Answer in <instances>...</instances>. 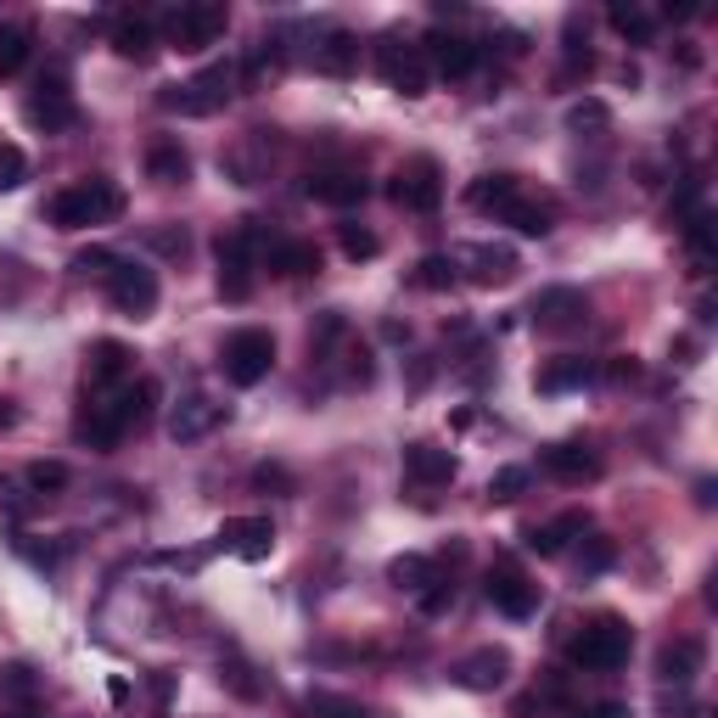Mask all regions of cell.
<instances>
[{
	"label": "cell",
	"instance_id": "cell-45",
	"mask_svg": "<svg viewBox=\"0 0 718 718\" xmlns=\"http://www.w3.org/2000/svg\"><path fill=\"white\" fill-rule=\"evenodd\" d=\"M617 561V545L612 539H584V550H579V572L590 579V572H606Z\"/></svg>",
	"mask_w": 718,
	"mask_h": 718
},
{
	"label": "cell",
	"instance_id": "cell-42",
	"mask_svg": "<svg viewBox=\"0 0 718 718\" xmlns=\"http://www.w3.org/2000/svg\"><path fill=\"white\" fill-rule=\"evenodd\" d=\"M304 713H309V718H365L360 702H349V696H326V691H315V696L304 702Z\"/></svg>",
	"mask_w": 718,
	"mask_h": 718
},
{
	"label": "cell",
	"instance_id": "cell-13",
	"mask_svg": "<svg viewBox=\"0 0 718 718\" xmlns=\"http://www.w3.org/2000/svg\"><path fill=\"white\" fill-rule=\"evenodd\" d=\"M214 545L230 550V556H242V561H264L275 550V522L270 516H230L225 528L214 534Z\"/></svg>",
	"mask_w": 718,
	"mask_h": 718
},
{
	"label": "cell",
	"instance_id": "cell-52",
	"mask_svg": "<svg viewBox=\"0 0 718 718\" xmlns=\"http://www.w3.org/2000/svg\"><path fill=\"white\" fill-rule=\"evenodd\" d=\"M426 381H433V360L421 354V360H410V394H421Z\"/></svg>",
	"mask_w": 718,
	"mask_h": 718
},
{
	"label": "cell",
	"instance_id": "cell-27",
	"mask_svg": "<svg viewBox=\"0 0 718 718\" xmlns=\"http://www.w3.org/2000/svg\"><path fill=\"white\" fill-rule=\"evenodd\" d=\"M680 236H685V253H691V275H707V270L718 264V225H713V208H696V214L680 225Z\"/></svg>",
	"mask_w": 718,
	"mask_h": 718
},
{
	"label": "cell",
	"instance_id": "cell-47",
	"mask_svg": "<svg viewBox=\"0 0 718 718\" xmlns=\"http://www.w3.org/2000/svg\"><path fill=\"white\" fill-rule=\"evenodd\" d=\"M601 381H612V388H624V381H640V360L635 354H612L606 365H595Z\"/></svg>",
	"mask_w": 718,
	"mask_h": 718
},
{
	"label": "cell",
	"instance_id": "cell-11",
	"mask_svg": "<svg viewBox=\"0 0 718 718\" xmlns=\"http://www.w3.org/2000/svg\"><path fill=\"white\" fill-rule=\"evenodd\" d=\"M29 124L34 129H45V135H62V129H73L79 124V102H73V90H68V79L62 73H52V79H39V90L29 95Z\"/></svg>",
	"mask_w": 718,
	"mask_h": 718
},
{
	"label": "cell",
	"instance_id": "cell-33",
	"mask_svg": "<svg viewBox=\"0 0 718 718\" xmlns=\"http://www.w3.org/2000/svg\"><path fill=\"white\" fill-rule=\"evenodd\" d=\"M500 225H511L516 236H550V208L545 203H528V197H516L500 208Z\"/></svg>",
	"mask_w": 718,
	"mask_h": 718
},
{
	"label": "cell",
	"instance_id": "cell-2",
	"mask_svg": "<svg viewBox=\"0 0 718 718\" xmlns=\"http://www.w3.org/2000/svg\"><path fill=\"white\" fill-rule=\"evenodd\" d=\"M259 242H264L259 219H242V225H230V230L219 236V242H214V259H219V298H225V304H248V298H253Z\"/></svg>",
	"mask_w": 718,
	"mask_h": 718
},
{
	"label": "cell",
	"instance_id": "cell-34",
	"mask_svg": "<svg viewBox=\"0 0 718 718\" xmlns=\"http://www.w3.org/2000/svg\"><path fill=\"white\" fill-rule=\"evenodd\" d=\"M606 23H612L617 34H624L629 45H651V34H657L651 12H646V7H635V0H629V7H624V0H617V7L606 12Z\"/></svg>",
	"mask_w": 718,
	"mask_h": 718
},
{
	"label": "cell",
	"instance_id": "cell-41",
	"mask_svg": "<svg viewBox=\"0 0 718 718\" xmlns=\"http://www.w3.org/2000/svg\"><path fill=\"white\" fill-rule=\"evenodd\" d=\"M338 242H343L349 259H376L381 253V236L365 230V225H338Z\"/></svg>",
	"mask_w": 718,
	"mask_h": 718
},
{
	"label": "cell",
	"instance_id": "cell-10",
	"mask_svg": "<svg viewBox=\"0 0 718 718\" xmlns=\"http://www.w3.org/2000/svg\"><path fill=\"white\" fill-rule=\"evenodd\" d=\"M376 68H381V79H388L399 95H426V84H433V68H426L421 45L381 39V45H376Z\"/></svg>",
	"mask_w": 718,
	"mask_h": 718
},
{
	"label": "cell",
	"instance_id": "cell-31",
	"mask_svg": "<svg viewBox=\"0 0 718 718\" xmlns=\"http://www.w3.org/2000/svg\"><path fill=\"white\" fill-rule=\"evenodd\" d=\"M270 275L281 281H304V275H320V248L315 242H270Z\"/></svg>",
	"mask_w": 718,
	"mask_h": 718
},
{
	"label": "cell",
	"instance_id": "cell-53",
	"mask_svg": "<svg viewBox=\"0 0 718 718\" xmlns=\"http://www.w3.org/2000/svg\"><path fill=\"white\" fill-rule=\"evenodd\" d=\"M7 685H12L18 696H29V691H34V674H29V668H7Z\"/></svg>",
	"mask_w": 718,
	"mask_h": 718
},
{
	"label": "cell",
	"instance_id": "cell-54",
	"mask_svg": "<svg viewBox=\"0 0 718 718\" xmlns=\"http://www.w3.org/2000/svg\"><path fill=\"white\" fill-rule=\"evenodd\" d=\"M584 718H629V707H624V702H601V707H590Z\"/></svg>",
	"mask_w": 718,
	"mask_h": 718
},
{
	"label": "cell",
	"instance_id": "cell-1",
	"mask_svg": "<svg viewBox=\"0 0 718 718\" xmlns=\"http://www.w3.org/2000/svg\"><path fill=\"white\" fill-rule=\"evenodd\" d=\"M124 214V185L118 180H79V185H62L52 203H45V219L57 230H90V225H113Z\"/></svg>",
	"mask_w": 718,
	"mask_h": 718
},
{
	"label": "cell",
	"instance_id": "cell-30",
	"mask_svg": "<svg viewBox=\"0 0 718 718\" xmlns=\"http://www.w3.org/2000/svg\"><path fill=\"white\" fill-rule=\"evenodd\" d=\"M516 197H522V180L505 174V169H500V174H477V180L466 185V203H471L477 214H494V219H500V208L516 203Z\"/></svg>",
	"mask_w": 718,
	"mask_h": 718
},
{
	"label": "cell",
	"instance_id": "cell-6",
	"mask_svg": "<svg viewBox=\"0 0 718 718\" xmlns=\"http://www.w3.org/2000/svg\"><path fill=\"white\" fill-rule=\"evenodd\" d=\"M275 365V338L264 326H242V331H230L225 349H219V371L225 381H236V388H253V381H264Z\"/></svg>",
	"mask_w": 718,
	"mask_h": 718
},
{
	"label": "cell",
	"instance_id": "cell-35",
	"mask_svg": "<svg viewBox=\"0 0 718 718\" xmlns=\"http://www.w3.org/2000/svg\"><path fill=\"white\" fill-rule=\"evenodd\" d=\"M433 579H438V567L426 561V556H394V561H388V584H399V590H415V595H421Z\"/></svg>",
	"mask_w": 718,
	"mask_h": 718
},
{
	"label": "cell",
	"instance_id": "cell-40",
	"mask_svg": "<svg viewBox=\"0 0 718 718\" xmlns=\"http://www.w3.org/2000/svg\"><path fill=\"white\" fill-rule=\"evenodd\" d=\"M147 248L163 253V259H185L191 253V236H185V225H158V230H147Z\"/></svg>",
	"mask_w": 718,
	"mask_h": 718
},
{
	"label": "cell",
	"instance_id": "cell-4",
	"mask_svg": "<svg viewBox=\"0 0 718 718\" xmlns=\"http://www.w3.org/2000/svg\"><path fill=\"white\" fill-rule=\"evenodd\" d=\"M230 90H236V68H230V62H214V68H203L197 79L158 90V107H163V113H180V118H208V113H219V107L230 102Z\"/></svg>",
	"mask_w": 718,
	"mask_h": 718
},
{
	"label": "cell",
	"instance_id": "cell-5",
	"mask_svg": "<svg viewBox=\"0 0 718 718\" xmlns=\"http://www.w3.org/2000/svg\"><path fill=\"white\" fill-rule=\"evenodd\" d=\"M230 29V12L219 7V0H185V7L163 12V39L174 45V52H208V45H219Z\"/></svg>",
	"mask_w": 718,
	"mask_h": 718
},
{
	"label": "cell",
	"instance_id": "cell-39",
	"mask_svg": "<svg viewBox=\"0 0 718 718\" xmlns=\"http://www.w3.org/2000/svg\"><path fill=\"white\" fill-rule=\"evenodd\" d=\"M29 489L34 494H62L68 489V466L62 460H34L29 466Z\"/></svg>",
	"mask_w": 718,
	"mask_h": 718
},
{
	"label": "cell",
	"instance_id": "cell-48",
	"mask_svg": "<svg viewBox=\"0 0 718 718\" xmlns=\"http://www.w3.org/2000/svg\"><path fill=\"white\" fill-rule=\"evenodd\" d=\"M73 270H79V275H95V281H107V275L118 270V253H107V248H84V253L73 259Z\"/></svg>",
	"mask_w": 718,
	"mask_h": 718
},
{
	"label": "cell",
	"instance_id": "cell-32",
	"mask_svg": "<svg viewBox=\"0 0 718 718\" xmlns=\"http://www.w3.org/2000/svg\"><path fill=\"white\" fill-rule=\"evenodd\" d=\"M147 174L158 185H185L191 180V152L180 147L174 135H163V140H152V147H147Z\"/></svg>",
	"mask_w": 718,
	"mask_h": 718
},
{
	"label": "cell",
	"instance_id": "cell-38",
	"mask_svg": "<svg viewBox=\"0 0 718 718\" xmlns=\"http://www.w3.org/2000/svg\"><path fill=\"white\" fill-rule=\"evenodd\" d=\"M606 124H612V107L595 102V95H584V102H572V107H567V129H579V135H584V129L595 135V129H606Z\"/></svg>",
	"mask_w": 718,
	"mask_h": 718
},
{
	"label": "cell",
	"instance_id": "cell-15",
	"mask_svg": "<svg viewBox=\"0 0 718 718\" xmlns=\"http://www.w3.org/2000/svg\"><path fill=\"white\" fill-rule=\"evenodd\" d=\"M539 466L556 477V483H567V489H584V483H595V477L606 471L590 444H550V449L539 455Z\"/></svg>",
	"mask_w": 718,
	"mask_h": 718
},
{
	"label": "cell",
	"instance_id": "cell-8",
	"mask_svg": "<svg viewBox=\"0 0 718 718\" xmlns=\"http://www.w3.org/2000/svg\"><path fill=\"white\" fill-rule=\"evenodd\" d=\"M158 270H147V264H129V259H118V270L107 275V298H113V309L118 315H129V320H147L152 309H158Z\"/></svg>",
	"mask_w": 718,
	"mask_h": 718
},
{
	"label": "cell",
	"instance_id": "cell-17",
	"mask_svg": "<svg viewBox=\"0 0 718 718\" xmlns=\"http://www.w3.org/2000/svg\"><path fill=\"white\" fill-rule=\"evenodd\" d=\"M460 264H466V275H471L477 286H505V281H516V270H522L516 248H505V242H471Z\"/></svg>",
	"mask_w": 718,
	"mask_h": 718
},
{
	"label": "cell",
	"instance_id": "cell-3",
	"mask_svg": "<svg viewBox=\"0 0 718 718\" xmlns=\"http://www.w3.org/2000/svg\"><path fill=\"white\" fill-rule=\"evenodd\" d=\"M629 651H635V629L624 617H595V624H584L567 646V657L579 662L584 674H612V668L629 662Z\"/></svg>",
	"mask_w": 718,
	"mask_h": 718
},
{
	"label": "cell",
	"instance_id": "cell-29",
	"mask_svg": "<svg viewBox=\"0 0 718 718\" xmlns=\"http://www.w3.org/2000/svg\"><path fill=\"white\" fill-rule=\"evenodd\" d=\"M73 438L90 444V449H118V444H124V426H118V415H113L107 404H79Z\"/></svg>",
	"mask_w": 718,
	"mask_h": 718
},
{
	"label": "cell",
	"instance_id": "cell-49",
	"mask_svg": "<svg viewBox=\"0 0 718 718\" xmlns=\"http://www.w3.org/2000/svg\"><path fill=\"white\" fill-rule=\"evenodd\" d=\"M449 606H455V584L449 579H433L421 590V617H444Z\"/></svg>",
	"mask_w": 718,
	"mask_h": 718
},
{
	"label": "cell",
	"instance_id": "cell-46",
	"mask_svg": "<svg viewBox=\"0 0 718 718\" xmlns=\"http://www.w3.org/2000/svg\"><path fill=\"white\" fill-rule=\"evenodd\" d=\"M522 489H528V466H505V471H494V483H489V500H516Z\"/></svg>",
	"mask_w": 718,
	"mask_h": 718
},
{
	"label": "cell",
	"instance_id": "cell-19",
	"mask_svg": "<svg viewBox=\"0 0 718 718\" xmlns=\"http://www.w3.org/2000/svg\"><path fill=\"white\" fill-rule=\"evenodd\" d=\"M158 394H163V388H158L152 376H140V381H124V388L113 394V404H107V410L118 415L124 438H129V433H140V426L152 421V410H158Z\"/></svg>",
	"mask_w": 718,
	"mask_h": 718
},
{
	"label": "cell",
	"instance_id": "cell-22",
	"mask_svg": "<svg viewBox=\"0 0 718 718\" xmlns=\"http://www.w3.org/2000/svg\"><path fill=\"white\" fill-rule=\"evenodd\" d=\"M702 657H707V646H702L696 635L668 640V646L657 651V680H662V685H691V680L702 674Z\"/></svg>",
	"mask_w": 718,
	"mask_h": 718
},
{
	"label": "cell",
	"instance_id": "cell-36",
	"mask_svg": "<svg viewBox=\"0 0 718 718\" xmlns=\"http://www.w3.org/2000/svg\"><path fill=\"white\" fill-rule=\"evenodd\" d=\"M29 29L23 23H0V79H12L23 62H29Z\"/></svg>",
	"mask_w": 718,
	"mask_h": 718
},
{
	"label": "cell",
	"instance_id": "cell-25",
	"mask_svg": "<svg viewBox=\"0 0 718 718\" xmlns=\"http://www.w3.org/2000/svg\"><path fill=\"white\" fill-rule=\"evenodd\" d=\"M113 52H118L124 62H147V57L158 52V23H152L147 12H124V18L113 23Z\"/></svg>",
	"mask_w": 718,
	"mask_h": 718
},
{
	"label": "cell",
	"instance_id": "cell-24",
	"mask_svg": "<svg viewBox=\"0 0 718 718\" xmlns=\"http://www.w3.org/2000/svg\"><path fill=\"white\" fill-rule=\"evenodd\" d=\"M315 73H326V79H354V73H360V34L331 29V34L315 45Z\"/></svg>",
	"mask_w": 718,
	"mask_h": 718
},
{
	"label": "cell",
	"instance_id": "cell-44",
	"mask_svg": "<svg viewBox=\"0 0 718 718\" xmlns=\"http://www.w3.org/2000/svg\"><path fill=\"white\" fill-rule=\"evenodd\" d=\"M23 180H29V158H23V147L7 140V147H0V191H18Z\"/></svg>",
	"mask_w": 718,
	"mask_h": 718
},
{
	"label": "cell",
	"instance_id": "cell-51",
	"mask_svg": "<svg viewBox=\"0 0 718 718\" xmlns=\"http://www.w3.org/2000/svg\"><path fill=\"white\" fill-rule=\"evenodd\" d=\"M662 18H668V23H691V18H702V0H680V7L668 0V7H662Z\"/></svg>",
	"mask_w": 718,
	"mask_h": 718
},
{
	"label": "cell",
	"instance_id": "cell-43",
	"mask_svg": "<svg viewBox=\"0 0 718 718\" xmlns=\"http://www.w3.org/2000/svg\"><path fill=\"white\" fill-rule=\"evenodd\" d=\"M253 489H275V494H298V483H293V471H286L281 460H264V466H253Z\"/></svg>",
	"mask_w": 718,
	"mask_h": 718
},
{
	"label": "cell",
	"instance_id": "cell-21",
	"mask_svg": "<svg viewBox=\"0 0 718 718\" xmlns=\"http://www.w3.org/2000/svg\"><path fill=\"white\" fill-rule=\"evenodd\" d=\"M230 410L225 404H214V399H180L174 404V415H169V433H174V444H197V438H208L214 426L225 421Z\"/></svg>",
	"mask_w": 718,
	"mask_h": 718
},
{
	"label": "cell",
	"instance_id": "cell-55",
	"mask_svg": "<svg viewBox=\"0 0 718 718\" xmlns=\"http://www.w3.org/2000/svg\"><path fill=\"white\" fill-rule=\"evenodd\" d=\"M0 426H18V410H12L7 399H0Z\"/></svg>",
	"mask_w": 718,
	"mask_h": 718
},
{
	"label": "cell",
	"instance_id": "cell-18",
	"mask_svg": "<svg viewBox=\"0 0 718 718\" xmlns=\"http://www.w3.org/2000/svg\"><path fill=\"white\" fill-rule=\"evenodd\" d=\"M309 197L326 208H360L371 197V180H360L354 169H320L309 174Z\"/></svg>",
	"mask_w": 718,
	"mask_h": 718
},
{
	"label": "cell",
	"instance_id": "cell-7",
	"mask_svg": "<svg viewBox=\"0 0 718 718\" xmlns=\"http://www.w3.org/2000/svg\"><path fill=\"white\" fill-rule=\"evenodd\" d=\"M388 197H394L404 214H438V203H444V169H438V158H410V163H399Z\"/></svg>",
	"mask_w": 718,
	"mask_h": 718
},
{
	"label": "cell",
	"instance_id": "cell-9",
	"mask_svg": "<svg viewBox=\"0 0 718 718\" xmlns=\"http://www.w3.org/2000/svg\"><path fill=\"white\" fill-rule=\"evenodd\" d=\"M528 315H534L539 331H550V338H567V331H584V326H590V298L579 293V286H545Z\"/></svg>",
	"mask_w": 718,
	"mask_h": 718
},
{
	"label": "cell",
	"instance_id": "cell-28",
	"mask_svg": "<svg viewBox=\"0 0 718 718\" xmlns=\"http://www.w3.org/2000/svg\"><path fill=\"white\" fill-rule=\"evenodd\" d=\"M84 376H90V388H113V381H118V388H124V381L135 376V354L124 349V343H95L90 349V365H84Z\"/></svg>",
	"mask_w": 718,
	"mask_h": 718
},
{
	"label": "cell",
	"instance_id": "cell-26",
	"mask_svg": "<svg viewBox=\"0 0 718 718\" xmlns=\"http://www.w3.org/2000/svg\"><path fill=\"white\" fill-rule=\"evenodd\" d=\"M584 381H595V360H584V354H561V360L539 365L534 388H539L545 399H556V394H572V388H584Z\"/></svg>",
	"mask_w": 718,
	"mask_h": 718
},
{
	"label": "cell",
	"instance_id": "cell-37",
	"mask_svg": "<svg viewBox=\"0 0 718 718\" xmlns=\"http://www.w3.org/2000/svg\"><path fill=\"white\" fill-rule=\"evenodd\" d=\"M410 281L421 286V293H449V286H455L460 275H455V259L433 253V259H421V264H415V275H410Z\"/></svg>",
	"mask_w": 718,
	"mask_h": 718
},
{
	"label": "cell",
	"instance_id": "cell-12",
	"mask_svg": "<svg viewBox=\"0 0 718 718\" xmlns=\"http://www.w3.org/2000/svg\"><path fill=\"white\" fill-rule=\"evenodd\" d=\"M421 57H426V68H433V79H466V73H477V62H483V52H477L466 34H449V29L426 34Z\"/></svg>",
	"mask_w": 718,
	"mask_h": 718
},
{
	"label": "cell",
	"instance_id": "cell-56",
	"mask_svg": "<svg viewBox=\"0 0 718 718\" xmlns=\"http://www.w3.org/2000/svg\"><path fill=\"white\" fill-rule=\"evenodd\" d=\"M12 718H39V713H12Z\"/></svg>",
	"mask_w": 718,
	"mask_h": 718
},
{
	"label": "cell",
	"instance_id": "cell-23",
	"mask_svg": "<svg viewBox=\"0 0 718 718\" xmlns=\"http://www.w3.org/2000/svg\"><path fill=\"white\" fill-rule=\"evenodd\" d=\"M584 528H590L584 511H561L556 522H545V528H522V550L528 556H561L567 539H579Z\"/></svg>",
	"mask_w": 718,
	"mask_h": 718
},
{
	"label": "cell",
	"instance_id": "cell-16",
	"mask_svg": "<svg viewBox=\"0 0 718 718\" xmlns=\"http://www.w3.org/2000/svg\"><path fill=\"white\" fill-rule=\"evenodd\" d=\"M505 674H511V651L505 646H477L471 657L455 662V685H466V691H500Z\"/></svg>",
	"mask_w": 718,
	"mask_h": 718
},
{
	"label": "cell",
	"instance_id": "cell-20",
	"mask_svg": "<svg viewBox=\"0 0 718 718\" xmlns=\"http://www.w3.org/2000/svg\"><path fill=\"white\" fill-rule=\"evenodd\" d=\"M404 477L415 489H444L455 483V455L438 444H404Z\"/></svg>",
	"mask_w": 718,
	"mask_h": 718
},
{
	"label": "cell",
	"instance_id": "cell-14",
	"mask_svg": "<svg viewBox=\"0 0 718 718\" xmlns=\"http://www.w3.org/2000/svg\"><path fill=\"white\" fill-rule=\"evenodd\" d=\"M483 595H489V606H494V612L516 617V624L539 612V584H528L516 567H494V572H489V584H483Z\"/></svg>",
	"mask_w": 718,
	"mask_h": 718
},
{
	"label": "cell",
	"instance_id": "cell-50",
	"mask_svg": "<svg viewBox=\"0 0 718 718\" xmlns=\"http://www.w3.org/2000/svg\"><path fill=\"white\" fill-rule=\"evenodd\" d=\"M0 511H7V516H23V511H29V500H23V489L12 483V477H0Z\"/></svg>",
	"mask_w": 718,
	"mask_h": 718
}]
</instances>
